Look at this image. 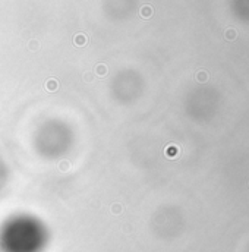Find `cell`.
<instances>
[{"label": "cell", "instance_id": "7a4b0ae2", "mask_svg": "<svg viewBox=\"0 0 249 252\" xmlns=\"http://www.w3.org/2000/svg\"><path fill=\"white\" fill-rule=\"evenodd\" d=\"M208 79V75L205 72H201V73H198V81L199 82H204V81H207Z\"/></svg>", "mask_w": 249, "mask_h": 252}, {"label": "cell", "instance_id": "3957f363", "mask_svg": "<svg viewBox=\"0 0 249 252\" xmlns=\"http://www.w3.org/2000/svg\"><path fill=\"white\" fill-rule=\"evenodd\" d=\"M226 37H227L229 40H233L234 37H236V32H234L233 29H229V31H227V34H226Z\"/></svg>", "mask_w": 249, "mask_h": 252}, {"label": "cell", "instance_id": "6da1fadb", "mask_svg": "<svg viewBox=\"0 0 249 252\" xmlns=\"http://www.w3.org/2000/svg\"><path fill=\"white\" fill-rule=\"evenodd\" d=\"M176 152H177V148H176L174 145H173V147H169V148H167V156H169V157L174 156Z\"/></svg>", "mask_w": 249, "mask_h": 252}]
</instances>
